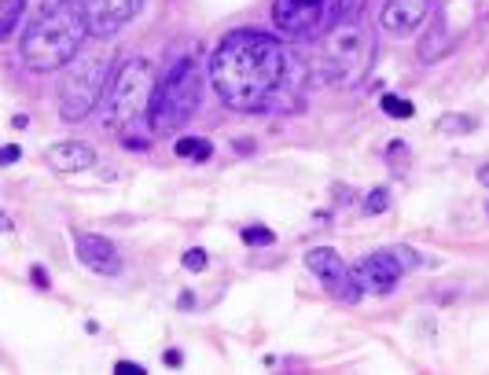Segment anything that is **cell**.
I'll return each instance as SVG.
<instances>
[{"label":"cell","mask_w":489,"mask_h":375,"mask_svg":"<svg viewBox=\"0 0 489 375\" xmlns=\"http://www.w3.org/2000/svg\"><path fill=\"white\" fill-rule=\"evenodd\" d=\"M210 85L225 107L243 115L294 110L302 103L306 66L262 30H232L210 59Z\"/></svg>","instance_id":"obj_1"},{"label":"cell","mask_w":489,"mask_h":375,"mask_svg":"<svg viewBox=\"0 0 489 375\" xmlns=\"http://www.w3.org/2000/svg\"><path fill=\"white\" fill-rule=\"evenodd\" d=\"M89 37V22H85V4L77 0H67V4H59L52 15L37 19L26 26L23 33V63L26 70L33 74H48V70H59V66H67L77 48Z\"/></svg>","instance_id":"obj_2"},{"label":"cell","mask_w":489,"mask_h":375,"mask_svg":"<svg viewBox=\"0 0 489 375\" xmlns=\"http://www.w3.org/2000/svg\"><path fill=\"white\" fill-rule=\"evenodd\" d=\"M199 100H203L199 56H181L166 70V78L155 81L151 107H147V125L158 137H169V132H177L199 110Z\"/></svg>","instance_id":"obj_3"},{"label":"cell","mask_w":489,"mask_h":375,"mask_svg":"<svg viewBox=\"0 0 489 375\" xmlns=\"http://www.w3.org/2000/svg\"><path fill=\"white\" fill-rule=\"evenodd\" d=\"M155 66L147 59H129L118 66V74L107 85V100H103V125L122 132V137H133L136 125L147 118V107H151V93H155Z\"/></svg>","instance_id":"obj_4"},{"label":"cell","mask_w":489,"mask_h":375,"mask_svg":"<svg viewBox=\"0 0 489 375\" xmlns=\"http://www.w3.org/2000/svg\"><path fill=\"white\" fill-rule=\"evenodd\" d=\"M111 63H114L111 48L85 52L67 63V74L59 81V118L63 122H70V125L85 122L92 115V107H100L103 93H107V81H111Z\"/></svg>","instance_id":"obj_5"},{"label":"cell","mask_w":489,"mask_h":375,"mask_svg":"<svg viewBox=\"0 0 489 375\" xmlns=\"http://www.w3.org/2000/svg\"><path fill=\"white\" fill-rule=\"evenodd\" d=\"M368 59H372V41L365 33L357 19L350 22H335L331 37L324 44V56H321V74L328 81H357L360 74L368 70Z\"/></svg>","instance_id":"obj_6"},{"label":"cell","mask_w":489,"mask_h":375,"mask_svg":"<svg viewBox=\"0 0 489 375\" xmlns=\"http://www.w3.org/2000/svg\"><path fill=\"white\" fill-rule=\"evenodd\" d=\"M272 22L291 41H313L335 26L338 11L335 0H272Z\"/></svg>","instance_id":"obj_7"},{"label":"cell","mask_w":489,"mask_h":375,"mask_svg":"<svg viewBox=\"0 0 489 375\" xmlns=\"http://www.w3.org/2000/svg\"><path fill=\"white\" fill-rule=\"evenodd\" d=\"M401 276H405V273H401V265L394 261L390 250H379V254L360 258L350 269V280H353V287H357L360 295H368V291L372 295H390Z\"/></svg>","instance_id":"obj_8"},{"label":"cell","mask_w":489,"mask_h":375,"mask_svg":"<svg viewBox=\"0 0 489 375\" xmlns=\"http://www.w3.org/2000/svg\"><path fill=\"white\" fill-rule=\"evenodd\" d=\"M306 269H309L316 280H321L335 298L353 302V298L360 295L357 287H353V280H350V269H346L343 254H335L331 247H313V250L306 254Z\"/></svg>","instance_id":"obj_9"},{"label":"cell","mask_w":489,"mask_h":375,"mask_svg":"<svg viewBox=\"0 0 489 375\" xmlns=\"http://www.w3.org/2000/svg\"><path fill=\"white\" fill-rule=\"evenodd\" d=\"M144 0H85V22L92 37H111L140 15Z\"/></svg>","instance_id":"obj_10"},{"label":"cell","mask_w":489,"mask_h":375,"mask_svg":"<svg viewBox=\"0 0 489 375\" xmlns=\"http://www.w3.org/2000/svg\"><path fill=\"white\" fill-rule=\"evenodd\" d=\"M74 254L85 269H92L96 276H118L122 273V254L107 236L96 232H74Z\"/></svg>","instance_id":"obj_11"},{"label":"cell","mask_w":489,"mask_h":375,"mask_svg":"<svg viewBox=\"0 0 489 375\" xmlns=\"http://www.w3.org/2000/svg\"><path fill=\"white\" fill-rule=\"evenodd\" d=\"M431 15V0H387V8H382V30L394 33V37H409L416 33L423 22Z\"/></svg>","instance_id":"obj_12"},{"label":"cell","mask_w":489,"mask_h":375,"mask_svg":"<svg viewBox=\"0 0 489 375\" xmlns=\"http://www.w3.org/2000/svg\"><path fill=\"white\" fill-rule=\"evenodd\" d=\"M45 159L52 169L59 173H81V169H89L96 162V151L89 144H77V140H63V144H52L45 151Z\"/></svg>","instance_id":"obj_13"},{"label":"cell","mask_w":489,"mask_h":375,"mask_svg":"<svg viewBox=\"0 0 489 375\" xmlns=\"http://www.w3.org/2000/svg\"><path fill=\"white\" fill-rule=\"evenodd\" d=\"M431 26H434V30L423 37V48H419V59H423V63H434V59H441L445 52H449V33H445V22L434 19Z\"/></svg>","instance_id":"obj_14"},{"label":"cell","mask_w":489,"mask_h":375,"mask_svg":"<svg viewBox=\"0 0 489 375\" xmlns=\"http://www.w3.org/2000/svg\"><path fill=\"white\" fill-rule=\"evenodd\" d=\"M173 151H177V159H195V162H206L210 154H214L210 140H203V137H181L173 144Z\"/></svg>","instance_id":"obj_15"},{"label":"cell","mask_w":489,"mask_h":375,"mask_svg":"<svg viewBox=\"0 0 489 375\" xmlns=\"http://www.w3.org/2000/svg\"><path fill=\"white\" fill-rule=\"evenodd\" d=\"M23 22V0H0V41H8Z\"/></svg>","instance_id":"obj_16"},{"label":"cell","mask_w":489,"mask_h":375,"mask_svg":"<svg viewBox=\"0 0 489 375\" xmlns=\"http://www.w3.org/2000/svg\"><path fill=\"white\" fill-rule=\"evenodd\" d=\"M478 122L471 115H441L438 122V132H445V137H463V132H475Z\"/></svg>","instance_id":"obj_17"},{"label":"cell","mask_w":489,"mask_h":375,"mask_svg":"<svg viewBox=\"0 0 489 375\" xmlns=\"http://www.w3.org/2000/svg\"><path fill=\"white\" fill-rule=\"evenodd\" d=\"M59 4H67V0H23V22H18V26H30V22L52 15Z\"/></svg>","instance_id":"obj_18"},{"label":"cell","mask_w":489,"mask_h":375,"mask_svg":"<svg viewBox=\"0 0 489 375\" xmlns=\"http://www.w3.org/2000/svg\"><path fill=\"white\" fill-rule=\"evenodd\" d=\"M379 107H382V115H387V118H412V115H416V107H412L409 100L394 96V93L382 96V100H379Z\"/></svg>","instance_id":"obj_19"},{"label":"cell","mask_w":489,"mask_h":375,"mask_svg":"<svg viewBox=\"0 0 489 375\" xmlns=\"http://www.w3.org/2000/svg\"><path fill=\"white\" fill-rule=\"evenodd\" d=\"M240 236H243L247 247H272V243H276V236L269 228H262V225H247Z\"/></svg>","instance_id":"obj_20"},{"label":"cell","mask_w":489,"mask_h":375,"mask_svg":"<svg viewBox=\"0 0 489 375\" xmlns=\"http://www.w3.org/2000/svg\"><path fill=\"white\" fill-rule=\"evenodd\" d=\"M390 210V191L387 188H372L365 199V213H387Z\"/></svg>","instance_id":"obj_21"},{"label":"cell","mask_w":489,"mask_h":375,"mask_svg":"<svg viewBox=\"0 0 489 375\" xmlns=\"http://www.w3.org/2000/svg\"><path fill=\"white\" fill-rule=\"evenodd\" d=\"M387 154H390V169H394V176H401V173L409 169V147L401 144V140H394Z\"/></svg>","instance_id":"obj_22"},{"label":"cell","mask_w":489,"mask_h":375,"mask_svg":"<svg viewBox=\"0 0 489 375\" xmlns=\"http://www.w3.org/2000/svg\"><path fill=\"white\" fill-rule=\"evenodd\" d=\"M390 254H394V261L401 265V273H412V269H419V265H423V258H419L412 247H394Z\"/></svg>","instance_id":"obj_23"},{"label":"cell","mask_w":489,"mask_h":375,"mask_svg":"<svg viewBox=\"0 0 489 375\" xmlns=\"http://www.w3.org/2000/svg\"><path fill=\"white\" fill-rule=\"evenodd\" d=\"M181 265H184L188 273H203V269H206V250H203V247H191V250H184Z\"/></svg>","instance_id":"obj_24"},{"label":"cell","mask_w":489,"mask_h":375,"mask_svg":"<svg viewBox=\"0 0 489 375\" xmlns=\"http://www.w3.org/2000/svg\"><path fill=\"white\" fill-rule=\"evenodd\" d=\"M360 8H365V0H335V11H338V22H350L360 15Z\"/></svg>","instance_id":"obj_25"},{"label":"cell","mask_w":489,"mask_h":375,"mask_svg":"<svg viewBox=\"0 0 489 375\" xmlns=\"http://www.w3.org/2000/svg\"><path fill=\"white\" fill-rule=\"evenodd\" d=\"M18 159H23V147H18V144H4V147H0V166H11Z\"/></svg>","instance_id":"obj_26"},{"label":"cell","mask_w":489,"mask_h":375,"mask_svg":"<svg viewBox=\"0 0 489 375\" xmlns=\"http://www.w3.org/2000/svg\"><path fill=\"white\" fill-rule=\"evenodd\" d=\"M30 280H33V287H41V291H48V273L45 269H41V265H33V269H30Z\"/></svg>","instance_id":"obj_27"},{"label":"cell","mask_w":489,"mask_h":375,"mask_svg":"<svg viewBox=\"0 0 489 375\" xmlns=\"http://www.w3.org/2000/svg\"><path fill=\"white\" fill-rule=\"evenodd\" d=\"M118 375H144V364H133V361H118L114 364Z\"/></svg>","instance_id":"obj_28"},{"label":"cell","mask_w":489,"mask_h":375,"mask_svg":"<svg viewBox=\"0 0 489 375\" xmlns=\"http://www.w3.org/2000/svg\"><path fill=\"white\" fill-rule=\"evenodd\" d=\"M181 361H184V357H181L177 349H169V353H166V364H169V368H181Z\"/></svg>","instance_id":"obj_29"},{"label":"cell","mask_w":489,"mask_h":375,"mask_svg":"<svg viewBox=\"0 0 489 375\" xmlns=\"http://www.w3.org/2000/svg\"><path fill=\"white\" fill-rule=\"evenodd\" d=\"M11 228H15V225H11V217H8L4 210H0V232H11Z\"/></svg>","instance_id":"obj_30"},{"label":"cell","mask_w":489,"mask_h":375,"mask_svg":"<svg viewBox=\"0 0 489 375\" xmlns=\"http://www.w3.org/2000/svg\"><path fill=\"white\" fill-rule=\"evenodd\" d=\"M478 184H485V188H489V162H485V166H478Z\"/></svg>","instance_id":"obj_31"}]
</instances>
